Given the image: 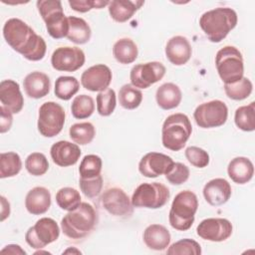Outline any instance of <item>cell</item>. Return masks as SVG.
I'll return each instance as SVG.
<instances>
[{"instance_id":"1","label":"cell","mask_w":255,"mask_h":255,"mask_svg":"<svg viewBox=\"0 0 255 255\" xmlns=\"http://www.w3.org/2000/svg\"><path fill=\"white\" fill-rule=\"evenodd\" d=\"M6 43L29 61L42 60L47 51V44L27 23L19 18L7 20L3 26Z\"/></svg>"},{"instance_id":"2","label":"cell","mask_w":255,"mask_h":255,"mask_svg":"<svg viewBox=\"0 0 255 255\" xmlns=\"http://www.w3.org/2000/svg\"><path fill=\"white\" fill-rule=\"evenodd\" d=\"M237 13L229 7H217L203 13L199 26L212 43L221 42L237 25Z\"/></svg>"},{"instance_id":"3","label":"cell","mask_w":255,"mask_h":255,"mask_svg":"<svg viewBox=\"0 0 255 255\" xmlns=\"http://www.w3.org/2000/svg\"><path fill=\"white\" fill-rule=\"evenodd\" d=\"M97 222L98 215L95 208L88 202H82L62 218L61 229L71 239H82L94 230Z\"/></svg>"},{"instance_id":"4","label":"cell","mask_w":255,"mask_h":255,"mask_svg":"<svg viewBox=\"0 0 255 255\" xmlns=\"http://www.w3.org/2000/svg\"><path fill=\"white\" fill-rule=\"evenodd\" d=\"M192 132V126L189 118L181 113L168 116L161 128L162 145L172 151L182 149Z\"/></svg>"},{"instance_id":"5","label":"cell","mask_w":255,"mask_h":255,"mask_svg":"<svg viewBox=\"0 0 255 255\" xmlns=\"http://www.w3.org/2000/svg\"><path fill=\"white\" fill-rule=\"evenodd\" d=\"M198 208V199L194 192L182 190L178 192L172 200L168 214L169 224L178 231L188 230L195 219Z\"/></svg>"},{"instance_id":"6","label":"cell","mask_w":255,"mask_h":255,"mask_svg":"<svg viewBox=\"0 0 255 255\" xmlns=\"http://www.w3.org/2000/svg\"><path fill=\"white\" fill-rule=\"evenodd\" d=\"M36 5L46 24L49 35L54 39L67 37L69 32V20L64 13L62 2L59 0H39Z\"/></svg>"},{"instance_id":"7","label":"cell","mask_w":255,"mask_h":255,"mask_svg":"<svg viewBox=\"0 0 255 255\" xmlns=\"http://www.w3.org/2000/svg\"><path fill=\"white\" fill-rule=\"evenodd\" d=\"M217 73L224 84L234 83L244 76V62L241 52L234 46H225L215 56Z\"/></svg>"},{"instance_id":"8","label":"cell","mask_w":255,"mask_h":255,"mask_svg":"<svg viewBox=\"0 0 255 255\" xmlns=\"http://www.w3.org/2000/svg\"><path fill=\"white\" fill-rule=\"evenodd\" d=\"M170 196L169 189L160 182H144L139 184L131 196L133 207L157 209L166 204Z\"/></svg>"},{"instance_id":"9","label":"cell","mask_w":255,"mask_h":255,"mask_svg":"<svg viewBox=\"0 0 255 255\" xmlns=\"http://www.w3.org/2000/svg\"><path fill=\"white\" fill-rule=\"evenodd\" d=\"M65 119L66 113L61 105L55 102H46L39 109L38 130L45 137H54L62 131Z\"/></svg>"},{"instance_id":"10","label":"cell","mask_w":255,"mask_h":255,"mask_svg":"<svg viewBox=\"0 0 255 255\" xmlns=\"http://www.w3.org/2000/svg\"><path fill=\"white\" fill-rule=\"evenodd\" d=\"M196 125L202 128H213L223 126L228 118V108L220 100H212L196 107L193 113Z\"/></svg>"},{"instance_id":"11","label":"cell","mask_w":255,"mask_h":255,"mask_svg":"<svg viewBox=\"0 0 255 255\" xmlns=\"http://www.w3.org/2000/svg\"><path fill=\"white\" fill-rule=\"evenodd\" d=\"M60 236L58 223L50 217H42L31 226L26 234L25 240L34 249H42L55 242Z\"/></svg>"},{"instance_id":"12","label":"cell","mask_w":255,"mask_h":255,"mask_svg":"<svg viewBox=\"0 0 255 255\" xmlns=\"http://www.w3.org/2000/svg\"><path fill=\"white\" fill-rule=\"evenodd\" d=\"M165 72L164 65L156 61L134 65L129 73L130 84L137 89H147L160 81Z\"/></svg>"},{"instance_id":"13","label":"cell","mask_w":255,"mask_h":255,"mask_svg":"<svg viewBox=\"0 0 255 255\" xmlns=\"http://www.w3.org/2000/svg\"><path fill=\"white\" fill-rule=\"evenodd\" d=\"M86 56L78 47H59L51 56L52 67L60 72H75L85 64Z\"/></svg>"},{"instance_id":"14","label":"cell","mask_w":255,"mask_h":255,"mask_svg":"<svg viewBox=\"0 0 255 255\" xmlns=\"http://www.w3.org/2000/svg\"><path fill=\"white\" fill-rule=\"evenodd\" d=\"M103 207L112 215L126 217L132 214L133 205L128 195L120 187H111L101 196Z\"/></svg>"},{"instance_id":"15","label":"cell","mask_w":255,"mask_h":255,"mask_svg":"<svg viewBox=\"0 0 255 255\" xmlns=\"http://www.w3.org/2000/svg\"><path fill=\"white\" fill-rule=\"evenodd\" d=\"M233 231L232 223L226 218H206L196 227L197 235L207 241L222 242L227 240Z\"/></svg>"},{"instance_id":"16","label":"cell","mask_w":255,"mask_h":255,"mask_svg":"<svg viewBox=\"0 0 255 255\" xmlns=\"http://www.w3.org/2000/svg\"><path fill=\"white\" fill-rule=\"evenodd\" d=\"M174 161L167 154L161 152H147L138 162V171L147 178H155L166 174L172 167Z\"/></svg>"},{"instance_id":"17","label":"cell","mask_w":255,"mask_h":255,"mask_svg":"<svg viewBox=\"0 0 255 255\" xmlns=\"http://www.w3.org/2000/svg\"><path fill=\"white\" fill-rule=\"evenodd\" d=\"M113 74L111 69L104 64L94 65L85 70L81 76L82 86L91 92H103L109 89Z\"/></svg>"},{"instance_id":"18","label":"cell","mask_w":255,"mask_h":255,"mask_svg":"<svg viewBox=\"0 0 255 255\" xmlns=\"http://www.w3.org/2000/svg\"><path fill=\"white\" fill-rule=\"evenodd\" d=\"M50 154L55 164L61 167H67L78 162L82 150L77 143L68 140H59L52 144Z\"/></svg>"},{"instance_id":"19","label":"cell","mask_w":255,"mask_h":255,"mask_svg":"<svg viewBox=\"0 0 255 255\" xmlns=\"http://www.w3.org/2000/svg\"><path fill=\"white\" fill-rule=\"evenodd\" d=\"M0 102L12 114L21 112L24 106V98L20 86L14 80H3L0 83Z\"/></svg>"},{"instance_id":"20","label":"cell","mask_w":255,"mask_h":255,"mask_svg":"<svg viewBox=\"0 0 255 255\" xmlns=\"http://www.w3.org/2000/svg\"><path fill=\"white\" fill-rule=\"evenodd\" d=\"M203 196L211 206H220L226 203L232 193L230 183L221 177L213 178L205 183L203 187Z\"/></svg>"},{"instance_id":"21","label":"cell","mask_w":255,"mask_h":255,"mask_svg":"<svg viewBox=\"0 0 255 255\" xmlns=\"http://www.w3.org/2000/svg\"><path fill=\"white\" fill-rule=\"evenodd\" d=\"M192 55V48L189 41L183 36L170 38L165 46V56L174 66L186 64Z\"/></svg>"},{"instance_id":"22","label":"cell","mask_w":255,"mask_h":255,"mask_svg":"<svg viewBox=\"0 0 255 255\" xmlns=\"http://www.w3.org/2000/svg\"><path fill=\"white\" fill-rule=\"evenodd\" d=\"M23 88L29 98L41 99L49 94L51 81L47 74L35 71L25 77L23 80Z\"/></svg>"},{"instance_id":"23","label":"cell","mask_w":255,"mask_h":255,"mask_svg":"<svg viewBox=\"0 0 255 255\" xmlns=\"http://www.w3.org/2000/svg\"><path fill=\"white\" fill-rule=\"evenodd\" d=\"M51 206L50 190L44 186H36L28 191L25 197V207L33 215L46 213Z\"/></svg>"},{"instance_id":"24","label":"cell","mask_w":255,"mask_h":255,"mask_svg":"<svg viewBox=\"0 0 255 255\" xmlns=\"http://www.w3.org/2000/svg\"><path fill=\"white\" fill-rule=\"evenodd\" d=\"M143 242L151 250L162 251L169 246L171 236L167 228L161 224H150L143 231Z\"/></svg>"},{"instance_id":"25","label":"cell","mask_w":255,"mask_h":255,"mask_svg":"<svg viewBox=\"0 0 255 255\" xmlns=\"http://www.w3.org/2000/svg\"><path fill=\"white\" fill-rule=\"evenodd\" d=\"M227 173L233 182L245 184L249 182L254 175V165L249 158L237 156L229 161Z\"/></svg>"},{"instance_id":"26","label":"cell","mask_w":255,"mask_h":255,"mask_svg":"<svg viewBox=\"0 0 255 255\" xmlns=\"http://www.w3.org/2000/svg\"><path fill=\"white\" fill-rule=\"evenodd\" d=\"M144 4L142 0H114L108 5L110 16L118 23H125Z\"/></svg>"},{"instance_id":"27","label":"cell","mask_w":255,"mask_h":255,"mask_svg":"<svg viewBox=\"0 0 255 255\" xmlns=\"http://www.w3.org/2000/svg\"><path fill=\"white\" fill-rule=\"evenodd\" d=\"M182 100L180 88L173 83H164L159 86L155 93L157 106L162 110H172L179 106Z\"/></svg>"},{"instance_id":"28","label":"cell","mask_w":255,"mask_h":255,"mask_svg":"<svg viewBox=\"0 0 255 255\" xmlns=\"http://www.w3.org/2000/svg\"><path fill=\"white\" fill-rule=\"evenodd\" d=\"M69 32L67 38L69 41L83 45L90 41L92 36V30L90 25L80 17L76 16H69Z\"/></svg>"},{"instance_id":"29","label":"cell","mask_w":255,"mask_h":255,"mask_svg":"<svg viewBox=\"0 0 255 255\" xmlns=\"http://www.w3.org/2000/svg\"><path fill=\"white\" fill-rule=\"evenodd\" d=\"M113 55L120 64H131L137 58V46L131 39L122 38L114 44Z\"/></svg>"},{"instance_id":"30","label":"cell","mask_w":255,"mask_h":255,"mask_svg":"<svg viewBox=\"0 0 255 255\" xmlns=\"http://www.w3.org/2000/svg\"><path fill=\"white\" fill-rule=\"evenodd\" d=\"M71 139L78 145H86L92 142L96 135V128L92 123H77L70 127Z\"/></svg>"},{"instance_id":"31","label":"cell","mask_w":255,"mask_h":255,"mask_svg":"<svg viewBox=\"0 0 255 255\" xmlns=\"http://www.w3.org/2000/svg\"><path fill=\"white\" fill-rule=\"evenodd\" d=\"M236 127L243 131H253L255 129V104L254 102L236 109L234 115Z\"/></svg>"},{"instance_id":"32","label":"cell","mask_w":255,"mask_h":255,"mask_svg":"<svg viewBox=\"0 0 255 255\" xmlns=\"http://www.w3.org/2000/svg\"><path fill=\"white\" fill-rule=\"evenodd\" d=\"M22 168L20 155L14 151L2 152L0 154V177L7 178L17 175Z\"/></svg>"},{"instance_id":"33","label":"cell","mask_w":255,"mask_h":255,"mask_svg":"<svg viewBox=\"0 0 255 255\" xmlns=\"http://www.w3.org/2000/svg\"><path fill=\"white\" fill-rule=\"evenodd\" d=\"M80 89L79 81L72 76H61L55 82L54 93L57 98L63 101H69Z\"/></svg>"},{"instance_id":"34","label":"cell","mask_w":255,"mask_h":255,"mask_svg":"<svg viewBox=\"0 0 255 255\" xmlns=\"http://www.w3.org/2000/svg\"><path fill=\"white\" fill-rule=\"evenodd\" d=\"M119 103L126 110H134L142 102V93L131 84L124 85L119 91Z\"/></svg>"},{"instance_id":"35","label":"cell","mask_w":255,"mask_h":255,"mask_svg":"<svg viewBox=\"0 0 255 255\" xmlns=\"http://www.w3.org/2000/svg\"><path fill=\"white\" fill-rule=\"evenodd\" d=\"M252 90V82L246 77H243L231 84H224V91L226 96L234 101H242L247 99L251 95Z\"/></svg>"},{"instance_id":"36","label":"cell","mask_w":255,"mask_h":255,"mask_svg":"<svg viewBox=\"0 0 255 255\" xmlns=\"http://www.w3.org/2000/svg\"><path fill=\"white\" fill-rule=\"evenodd\" d=\"M56 202L61 209L72 211L82 203L81 194L73 187H62L56 193Z\"/></svg>"},{"instance_id":"37","label":"cell","mask_w":255,"mask_h":255,"mask_svg":"<svg viewBox=\"0 0 255 255\" xmlns=\"http://www.w3.org/2000/svg\"><path fill=\"white\" fill-rule=\"evenodd\" d=\"M71 112L73 117L79 120L90 118L95 112L93 98L85 94L75 97L71 105Z\"/></svg>"},{"instance_id":"38","label":"cell","mask_w":255,"mask_h":255,"mask_svg":"<svg viewBox=\"0 0 255 255\" xmlns=\"http://www.w3.org/2000/svg\"><path fill=\"white\" fill-rule=\"evenodd\" d=\"M97 111L102 117L111 116L117 106V95L116 92L109 88L103 92H100L96 98Z\"/></svg>"},{"instance_id":"39","label":"cell","mask_w":255,"mask_h":255,"mask_svg":"<svg viewBox=\"0 0 255 255\" xmlns=\"http://www.w3.org/2000/svg\"><path fill=\"white\" fill-rule=\"evenodd\" d=\"M103 167L102 158L97 154H88L83 157L79 166V173L82 178H91L101 174Z\"/></svg>"},{"instance_id":"40","label":"cell","mask_w":255,"mask_h":255,"mask_svg":"<svg viewBox=\"0 0 255 255\" xmlns=\"http://www.w3.org/2000/svg\"><path fill=\"white\" fill-rule=\"evenodd\" d=\"M26 170L34 175H44L49 169V162L46 155L42 152H32L25 159Z\"/></svg>"},{"instance_id":"41","label":"cell","mask_w":255,"mask_h":255,"mask_svg":"<svg viewBox=\"0 0 255 255\" xmlns=\"http://www.w3.org/2000/svg\"><path fill=\"white\" fill-rule=\"evenodd\" d=\"M201 247L198 242L193 239L184 238L180 239L170 246H168L166 253L167 254H188V255H200L201 254Z\"/></svg>"},{"instance_id":"42","label":"cell","mask_w":255,"mask_h":255,"mask_svg":"<svg viewBox=\"0 0 255 255\" xmlns=\"http://www.w3.org/2000/svg\"><path fill=\"white\" fill-rule=\"evenodd\" d=\"M185 157L188 162L198 168L206 167L209 164V154L208 152L198 146H188L185 149Z\"/></svg>"},{"instance_id":"43","label":"cell","mask_w":255,"mask_h":255,"mask_svg":"<svg viewBox=\"0 0 255 255\" xmlns=\"http://www.w3.org/2000/svg\"><path fill=\"white\" fill-rule=\"evenodd\" d=\"M103 183L104 181L101 174L91 178L80 177V180H79L81 191L85 194V196L89 198H94L101 193L103 188Z\"/></svg>"},{"instance_id":"44","label":"cell","mask_w":255,"mask_h":255,"mask_svg":"<svg viewBox=\"0 0 255 255\" xmlns=\"http://www.w3.org/2000/svg\"><path fill=\"white\" fill-rule=\"evenodd\" d=\"M189 168L185 164L182 162H174L171 169L165 174V178L173 185H180L189 178Z\"/></svg>"},{"instance_id":"45","label":"cell","mask_w":255,"mask_h":255,"mask_svg":"<svg viewBox=\"0 0 255 255\" xmlns=\"http://www.w3.org/2000/svg\"><path fill=\"white\" fill-rule=\"evenodd\" d=\"M70 7L77 12L86 13L92 9H102L110 4V1L104 0H69Z\"/></svg>"},{"instance_id":"46","label":"cell","mask_w":255,"mask_h":255,"mask_svg":"<svg viewBox=\"0 0 255 255\" xmlns=\"http://www.w3.org/2000/svg\"><path fill=\"white\" fill-rule=\"evenodd\" d=\"M0 111H1L0 132L4 133V132H7L11 128V127H12L13 114L10 111H8L6 108H4L3 106L0 107Z\"/></svg>"},{"instance_id":"47","label":"cell","mask_w":255,"mask_h":255,"mask_svg":"<svg viewBox=\"0 0 255 255\" xmlns=\"http://www.w3.org/2000/svg\"><path fill=\"white\" fill-rule=\"evenodd\" d=\"M1 253H7V254H13V255H26V251L22 249V247L18 244H8L4 248L1 249Z\"/></svg>"},{"instance_id":"48","label":"cell","mask_w":255,"mask_h":255,"mask_svg":"<svg viewBox=\"0 0 255 255\" xmlns=\"http://www.w3.org/2000/svg\"><path fill=\"white\" fill-rule=\"evenodd\" d=\"M1 201V221H4L10 215V203L5 196H0Z\"/></svg>"},{"instance_id":"49","label":"cell","mask_w":255,"mask_h":255,"mask_svg":"<svg viewBox=\"0 0 255 255\" xmlns=\"http://www.w3.org/2000/svg\"><path fill=\"white\" fill-rule=\"evenodd\" d=\"M70 253H72V254H82V252L79 249H77L76 247H69L68 249L63 251V254H70Z\"/></svg>"},{"instance_id":"50","label":"cell","mask_w":255,"mask_h":255,"mask_svg":"<svg viewBox=\"0 0 255 255\" xmlns=\"http://www.w3.org/2000/svg\"><path fill=\"white\" fill-rule=\"evenodd\" d=\"M43 253H44V254H50V252H48V251H42L41 249H39L38 251L35 252V254H43Z\"/></svg>"}]
</instances>
